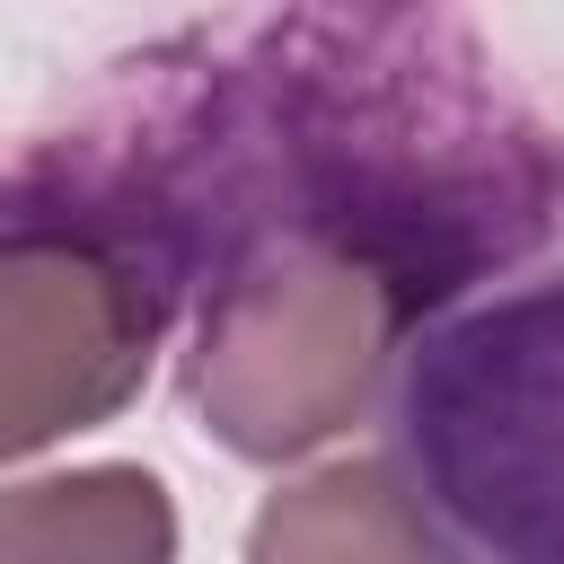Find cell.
<instances>
[{
	"instance_id": "7a4b0ae2",
	"label": "cell",
	"mask_w": 564,
	"mask_h": 564,
	"mask_svg": "<svg viewBox=\"0 0 564 564\" xmlns=\"http://www.w3.org/2000/svg\"><path fill=\"white\" fill-rule=\"evenodd\" d=\"M379 405L449 564H564V264L432 317Z\"/></svg>"
},
{
	"instance_id": "277c9868",
	"label": "cell",
	"mask_w": 564,
	"mask_h": 564,
	"mask_svg": "<svg viewBox=\"0 0 564 564\" xmlns=\"http://www.w3.org/2000/svg\"><path fill=\"white\" fill-rule=\"evenodd\" d=\"M247 564H449V546L388 458H335L256 502Z\"/></svg>"
},
{
	"instance_id": "6da1fadb",
	"label": "cell",
	"mask_w": 564,
	"mask_h": 564,
	"mask_svg": "<svg viewBox=\"0 0 564 564\" xmlns=\"http://www.w3.org/2000/svg\"><path fill=\"white\" fill-rule=\"evenodd\" d=\"M167 256L326 247L441 317L564 229V132L449 9H238L115 62L44 132Z\"/></svg>"
},
{
	"instance_id": "3957f363",
	"label": "cell",
	"mask_w": 564,
	"mask_h": 564,
	"mask_svg": "<svg viewBox=\"0 0 564 564\" xmlns=\"http://www.w3.org/2000/svg\"><path fill=\"white\" fill-rule=\"evenodd\" d=\"M185 317L150 229L62 150L0 167V467L115 423Z\"/></svg>"
},
{
	"instance_id": "5b68a950",
	"label": "cell",
	"mask_w": 564,
	"mask_h": 564,
	"mask_svg": "<svg viewBox=\"0 0 564 564\" xmlns=\"http://www.w3.org/2000/svg\"><path fill=\"white\" fill-rule=\"evenodd\" d=\"M0 564H176V502L132 458L0 485Z\"/></svg>"
}]
</instances>
